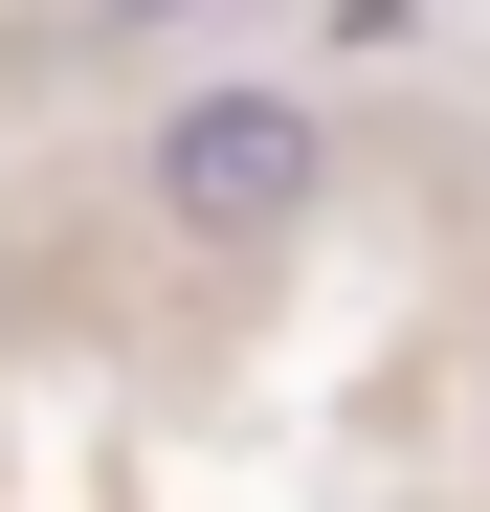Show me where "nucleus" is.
I'll list each match as a JSON object with an SVG mask.
<instances>
[{
    "instance_id": "nucleus-2",
    "label": "nucleus",
    "mask_w": 490,
    "mask_h": 512,
    "mask_svg": "<svg viewBox=\"0 0 490 512\" xmlns=\"http://www.w3.org/2000/svg\"><path fill=\"white\" fill-rule=\"evenodd\" d=\"M112 23H201V0H112Z\"/></svg>"
},
{
    "instance_id": "nucleus-1",
    "label": "nucleus",
    "mask_w": 490,
    "mask_h": 512,
    "mask_svg": "<svg viewBox=\"0 0 490 512\" xmlns=\"http://www.w3.org/2000/svg\"><path fill=\"white\" fill-rule=\"evenodd\" d=\"M335 201V134H312V90H179L156 112V223H201V245H268Z\"/></svg>"
}]
</instances>
